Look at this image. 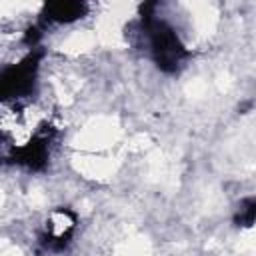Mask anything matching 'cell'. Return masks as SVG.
Segmentation results:
<instances>
[{
  "label": "cell",
  "mask_w": 256,
  "mask_h": 256,
  "mask_svg": "<svg viewBox=\"0 0 256 256\" xmlns=\"http://www.w3.org/2000/svg\"><path fill=\"white\" fill-rule=\"evenodd\" d=\"M88 6L80 2H60V4H48L42 12V22L46 24H70L74 20H80L86 14Z\"/></svg>",
  "instance_id": "3957f363"
},
{
  "label": "cell",
  "mask_w": 256,
  "mask_h": 256,
  "mask_svg": "<svg viewBox=\"0 0 256 256\" xmlns=\"http://www.w3.org/2000/svg\"><path fill=\"white\" fill-rule=\"evenodd\" d=\"M76 226V216L70 210H54L44 224V242L50 248H60L70 238Z\"/></svg>",
  "instance_id": "7a4b0ae2"
},
{
  "label": "cell",
  "mask_w": 256,
  "mask_h": 256,
  "mask_svg": "<svg viewBox=\"0 0 256 256\" xmlns=\"http://www.w3.org/2000/svg\"><path fill=\"white\" fill-rule=\"evenodd\" d=\"M140 32L144 36V48L150 54V58L158 64V68L174 72L184 64L188 50L170 22L150 14L142 18Z\"/></svg>",
  "instance_id": "6da1fadb"
}]
</instances>
